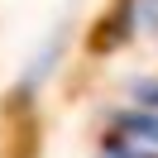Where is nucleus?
Segmentation results:
<instances>
[{
	"instance_id": "obj_1",
	"label": "nucleus",
	"mask_w": 158,
	"mask_h": 158,
	"mask_svg": "<svg viewBox=\"0 0 158 158\" xmlns=\"http://www.w3.org/2000/svg\"><path fill=\"white\" fill-rule=\"evenodd\" d=\"M101 158H158V110H115Z\"/></svg>"
},
{
	"instance_id": "obj_2",
	"label": "nucleus",
	"mask_w": 158,
	"mask_h": 158,
	"mask_svg": "<svg viewBox=\"0 0 158 158\" xmlns=\"http://www.w3.org/2000/svg\"><path fill=\"white\" fill-rule=\"evenodd\" d=\"M134 96H139V101H148V106H153V110H158V81H144V86H139V91H134Z\"/></svg>"
}]
</instances>
